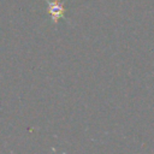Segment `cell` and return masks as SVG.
<instances>
[{"instance_id":"1","label":"cell","mask_w":154,"mask_h":154,"mask_svg":"<svg viewBox=\"0 0 154 154\" xmlns=\"http://www.w3.org/2000/svg\"><path fill=\"white\" fill-rule=\"evenodd\" d=\"M47 6H48V12L52 17V23L53 24L58 23V19L64 17V13H65L64 2H60L58 0H54V1L47 0Z\"/></svg>"}]
</instances>
